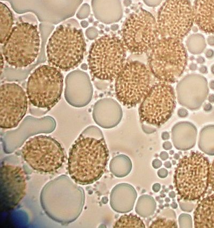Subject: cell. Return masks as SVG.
<instances>
[{"mask_svg":"<svg viewBox=\"0 0 214 228\" xmlns=\"http://www.w3.org/2000/svg\"><path fill=\"white\" fill-rule=\"evenodd\" d=\"M109 150L104 138L80 135L71 147L68 172L76 183L86 185L103 175L109 160Z\"/></svg>","mask_w":214,"mask_h":228,"instance_id":"obj_1","label":"cell"},{"mask_svg":"<svg viewBox=\"0 0 214 228\" xmlns=\"http://www.w3.org/2000/svg\"><path fill=\"white\" fill-rule=\"evenodd\" d=\"M86 49L82 30L71 25H59L49 38L46 46L48 64L67 72L82 63Z\"/></svg>","mask_w":214,"mask_h":228,"instance_id":"obj_2","label":"cell"},{"mask_svg":"<svg viewBox=\"0 0 214 228\" xmlns=\"http://www.w3.org/2000/svg\"><path fill=\"white\" fill-rule=\"evenodd\" d=\"M126 49L123 41L114 35H105L96 40L88 56L91 74L103 81L116 79L126 64Z\"/></svg>","mask_w":214,"mask_h":228,"instance_id":"obj_3","label":"cell"},{"mask_svg":"<svg viewBox=\"0 0 214 228\" xmlns=\"http://www.w3.org/2000/svg\"><path fill=\"white\" fill-rule=\"evenodd\" d=\"M210 163L200 152H192L181 159L176 169L174 183L181 199H200L206 194L209 184Z\"/></svg>","mask_w":214,"mask_h":228,"instance_id":"obj_4","label":"cell"},{"mask_svg":"<svg viewBox=\"0 0 214 228\" xmlns=\"http://www.w3.org/2000/svg\"><path fill=\"white\" fill-rule=\"evenodd\" d=\"M188 55L180 40L162 38L150 50L148 63L149 70L160 81L175 82L183 74Z\"/></svg>","mask_w":214,"mask_h":228,"instance_id":"obj_5","label":"cell"},{"mask_svg":"<svg viewBox=\"0 0 214 228\" xmlns=\"http://www.w3.org/2000/svg\"><path fill=\"white\" fill-rule=\"evenodd\" d=\"M40 41L36 25L27 22L18 23L3 44L2 53L5 61L16 69L28 67L38 58Z\"/></svg>","mask_w":214,"mask_h":228,"instance_id":"obj_6","label":"cell"},{"mask_svg":"<svg viewBox=\"0 0 214 228\" xmlns=\"http://www.w3.org/2000/svg\"><path fill=\"white\" fill-rule=\"evenodd\" d=\"M63 84L60 70L50 65H41L31 73L27 82L28 100L35 107L49 110L61 100Z\"/></svg>","mask_w":214,"mask_h":228,"instance_id":"obj_7","label":"cell"},{"mask_svg":"<svg viewBox=\"0 0 214 228\" xmlns=\"http://www.w3.org/2000/svg\"><path fill=\"white\" fill-rule=\"evenodd\" d=\"M24 160L37 172H56L65 162L67 155L62 145L52 137L38 135L28 139L21 150Z\"/></svg>","mask_w":214,"mask_h":228,"instance_id":"obj_8","label":"cell"},{"mask_svg":"<svg viewBox=\"0 0 214 228\" xmlns=\"http://www.w3.org/2000/svg\"><path fill=\"white\" fill-rule=\"evenodd\" d=\"M159 35L155 17L144 9L130 14L122 28V41L125 47L137 55L150 50L157 42Z\"/></svg>","mask_w":214,"mask_h":228,"instance_id":"obj_9","label":"cell"},{"mask_svg":"<svg viewBox=\"0 0 214 228\" xmlns=\"http://www.w3.org/2000/svg\"><path fill=\"white\" fill-rule=\"evenodd\" d=\"M150 81V71L145 64L138 61L127 62L116 78V97L127 107L137 105L148 93Z\"/></svg>","mask_w":214,"mask_h":228,"instance_id":"obj_10","label":"cell"},{"mask_svg":"<svg viewBox=\"0 0 214 228\" xmlns=\"http://www.w3.org/2000/svg\"><path fill=\"white\" fill-rule=\"evenodd\" d=\"M194 22L189 0H166L158 12L157 24L162 38L183 39L191 31Z\"/></svg>","mask_w":214,"mask_h":228,"instance_id":"obj_11","label":"cell"},{"mask_svg":"<svg viewBox=\"0 0 214 228\" xmlns=\"http://www.w3.org/2000/svg\"><path fill=\"white\" fill-rule=\"evenodd\" d=\"M176 105L174 88L160 82L149 89L141 101L139 114L141 123L160 127L172 116Z\"/></svg>","mask_w":214,"mask_h":228,"instance_id":"obj_12","label":"cell"},{"mask_svg":"<svg viewBox=\"0 0 214 228\" xmlns=\"http://www.w3.org/2000/svg\"><path fill=\"white\" fill-rule=\"evenodd\" d=\"M28 108V97L16 83H5L0 88V127L3 129L17 127Z\"/></svg>","mask_w":214,"mask_h":228,"instance_id":"obj_13","label":"cell"},{"mask_svg":"<svg viewBox=\"0 0 214 228\" xmlns=\"http://www.w3.org/2000/svg\"><path fill=\"white\" fill-rule=\"evenodd\" d=\"M0 181L1 209L12 210L26 195L25 172L20 166L4 165L1 167Z\"/></svg>","mask_w":214,"mask_h":228,"instance_id":"obj_14","label":"cell"},{"mask_svg":"<svg viewBox=\"0 0 214 228\" xmlns=\"http://www.w3.org/2000/svg\"><path fill=\"white\" fill-rule=\"evenodd\" d=\"M178 103L192 111L200 109L209 94L208 84L204 76L192 73L185 76L176 86Z\"/></svg>","mask_w":214,"mask_h":228,"instance_id":"obj_15","label":"cell"},{"mask_svg":"<svg viewBox=\"0 0 214 228\" xmlns=\"http://www.w3.org/2000/svg\"><path fill=\"white\" fill-rule=\"evenodd\" d=\"M197 136V128L189 121L177 123L171 129L173 144L179 150L187 151L194 147Z\"/></svg>","mask_w":214,"mask_h":228,"instance_id":"obj_16","label":"cell"},{"mask_svg":"<svg viewBox=\"0 0 214 228\" xmlns=\"http://www.w3.org/2000/svg\"><path fill=\"white\" fill-rule=\"evenodd\" d=\"M137 193L129 184H119L116 186L111 195V205L116 211L127 213L133 209Z\"/></svg>","mask_w":214,"mask_h":228,"instance_id":"obj_17","label":"cell"},{"mask_svg":"<svg viewBox=\"0 0 214 228\" xmlns=\"http://www.w3.org/2000/svg\"><path fill=\"white\" fill-rule=\"evenodd\" d=\"M193 14L195 24L201 31L214 34V0H195Z\"/></svg>","mask_w":214,"mask_h":228,"instance_id":"obj_18","label":"cell"},{"mask_svg":"<svg viewBox=\"0 0 214 228\" xmlns=\"http://www.w3.org/2000/svg\"><path fill=\"white\" fill-rule=\"evenodd\" d=\"M196 228H214V195L203 198L194 213Z\"/></svg>","mask_w":214,"mask_h":228,"instance_id":"obj_19","label":"cell"},{"mask_svg":"<svg viewBox=\"0 0 214 228\" xmlns=\"http://www.w3.org/2000/svg\"><path fill=\"white\" fill-rule=\"evenodd\" d=\"M14 17L12 11L4 3H0V42L3 45L13 29Z\"/></svg>","mask_w":214,"mask_h":228,"instance_id":"obj_20","label":"cell"},{"mask_svg":"<svg viewBox=\"0 0 214 228\" xmlns=\"http://www.w3.org/2000/svg\"><path fill=\"white\" fill-rule=\"evenodd\" d=\"M198 146L203 152L214 156V125L206 126L200 131Z\"/></svg>","mask_w":214,"mask_h":228,"instance_id":"obj_21","label":"cell"},{"mask_svg":"<svg viewBox=\"0 0 214 228\" xmlns=\"http://www.w3.org/2000/svg\"><path fill=\"white\" fill-rule=\"evenodd\" d=\"M132 168L131 159L127 156L119 155L114 158L110 164V169L115 175L123 177L130 174Z\"/></svg>","mask_w":214,"mask_h":228,"instance_id":"obj_22","label":"cell"},{"mask_svg":"<svg viewBox=\"0 0 214 228\" xmlns=\"http://www.w3.org/2000/svg\"><path fill=\"white\" fill-rule=\"evenodd\" d=\"M156 203L154 198L149 195L141 196L135 206V212L141 217H149L155 213Z\"/></svg>","mask_w":214,"mask_h":228,"instance_id":"obj_23","label":"cell"},{"mask_svg":"<svg viewBox=\"0 0 214 228\" xmlns=\"http://www.w3.org/2000/svg\"><path fill=\"white\" fill-rule=\"evenodd\" d=\"M186 47L189 52L193 55H199L206 49V41L202 34L196 33L192 34L187 38Z\"/></svg>","mask_w":214,"mask_h":228,"instance_id":"obj_24","label":"cell"},{"mask_svg":"<svg viewBox=\"0 0 214 228\" xmlns=\"http://www.w3.org/2000/svg\"><path fill=\"white\" fill-rule=\"evenodd\" d=\"M113 228H145L143 221L140 217L132 214L124 215L117 220Z\"/></svg>","mask_w":214,"mask_h":228,"instance_id":"obj_25","label":"cell"},{"mask_svg":"<svg viewBox=\"0 0 214 228\" xmlns=\"http://www.w3.org/2000/svg\"><path fill=\"white\" fill-rule=\"evenodd\" d=\"M151 228H177L176 220L158 216L149 226Z\"/></svg>","mask_w":214,"mask_h":228,"instance_id":"obj_26","label":"cell"},{"mask_svg":"<svg viewBox=\"0 0 214 228\" xmlns=\"http://www.w3.org/2000/svg\"><path fill=\"white\" fill-rule=\"evenodd\" d=\"M178 222L180 228H192L193 223L191 216L188 214H180L178 218Z\"/></svg>","mask_w":214,"mask_h":228,"instance_id":"obj_27","label":"cell"},{"mask_svg":"<svg viewBox=\"0 0 214 228\" xmlns=\"http://www.w3.org/2000/svg\"><path fill=\"white\" fill-rule=\"evenodd\" d=\"M178 203L180 206V208L183 211L186 212H191L194 208L195 203L193 202L194 201H189L184 200L181 198L178 199Z\"/></svg>","mask_w":214,"mask_h":228,"instance_id":"obj_28","label":"cell"},{"mask_svg":"<svg viewBox=\"0 0 214 228\" xmlns=\"http://www.w3.org/2000/svg\"><path fill=\"white\" fill-rule=\"evenodd\" d=\"M159 216L166 217L169 219L176 220V214L174 211L169 209H164L160 213Z\"/></svg>","mask_w":214,"mask_h":228,"instance_id":"obj_29","label":"cell"},{"mask_svg":"<svg viewBox=\"0 0 214 228\" xmlns=\"http://www.w3.org/2000/svg\"><path fill=\"white\" fill-rule=\"evenodd\" d=\"M209 184H210L211 189L214 192V160L210 167Z\"/></svg>","mask_w":214,"mask_h":228,"instance_id":"obj_30","label":"cell"},{"mask_svg":"<svg viewBox=\"0 0 214 228\" xmlns=\"http://www.w3.org/2000/svg\"><path fill=\"white\" fill-rule=\"evenodd\" d=\"M142 129L144 132L147 134L154 133L156 131V129L153 126L148 124L145 125L144 123L142 125Z\"/></svg>","mask_w":214,"mask_h":228,"instance_id":"obj_31","label":"cell"},{"mask_svg":"<svg viewBox=\"0 0 214 228\" xmlns=\"http://www.w3.org/2000/svg\"><path fill=\"white\" fill-rule=\"evenodd\" d=\"M143 1L149 7H156L162 3L163 0H143Z\"/></svg>","mask_w":214,"mask_h":228,"instance_id":"obj_32","label":"cell"},{"mask_svg":"<svg viewBox=\"0 0 214 228\" xmlns=\"http://www.w3.org/2000/svg\"><path fill=\"white\" fill-rule=\"evenodd\" d=\"M177 114L178 115L180 118H184L187 117V115H189V112L185 108H181L178 109Z\"/></svg>","mask_w":214,"mask_h":228,"instance_id":"obj_33","label":"cell"},{"mask_svg":"<svg viewBox=\"0 0 214 228\" xmlns=\"http://www.w3.org/2000/svg\"><path fill=\"white\" fill-rule=\"evenodd\" d=\"M158 175L160 178H166L168 175V171L165 168H161L158 170Z\"/></svg>","mask_w":214,"mask_h":228,"instance_id":"obj_34","label":"cell"},{"mask_svg":"<svg viewBox=\"0 0 214 228\" xmlns=\"http://www.w3.org/2000/svg\"><path fill=\"white\" fill-rule=\"evenodd\" d=\"M162 165V162L158 159H155L152 162V166L154 168L158 169L161 167Z\"/></svg>","mask_w":214,"mask_h":228,"instance_id":"obj_35","label":"cell"},{"mask_svg":"<svg viewBox=\"0 0 214 228\" xmlns=\"http://www.w3.org/2000/svg\"><path fill=\"white\" fill-rule=\"evenodd\" d=\"M205 56L207 58H212L214 56V50L210 49H209L208 50H206L205 52Z\"/></svg>","mask_w":214,"mask_h":228,"instance_id":"obj_36","label":"cell"},{"mask_svg":"<svg viewBox=\"0 0 214 228\" xmlns=\"http://www.w3.org/2000/svg\"><path fill=\"white\" fill-rule=\"evenodd\" d=\"M163 147L164 149L166 150H171L172 147V144L171 143V142H169V141L164 142L163 143Z\"/></svg>","mask_w":214,"mask_h":228,"instance_id":"obj_37","label":"cell"},{"mask_svg":"<svg viewBox=\"0 0 214 228\" xmlns=\"http://www.w3.org/2000/svg\"><path fill=\"white\" fill-rule=\"evenodd\" d=\"M160 157L162 160H166V159H168L169 158V155L168 153L166 151H162V152H160Z\"/></svg>","mask_w":214,"mask_h":228,"instance_id":"obj_38","label":"cell"},{"mask_svg":"<svg viewBox=\"0 0 214 228\" xmlns=\"http://www.w3.org/2000/svg\"><path fill=\"white\" fill-rule=\"evenodd\" d=\"M4 58L3 55V53L1 52V74H2L3 71V69L4 66Z\"/></svg>","mask_w":214,"mask_h":228,"instance_id":"obj_39","label":"cell"},{"mask_svg":"<svg viewBox=\"0 0 214 228\" xmlns=\"http://www.w3.org/2000/svg\"><path fill=\"white\" fill-rule=\"evenodd\" d=\"M199 71L201 73L205 74L208 73V69L205 65H202L200 67Z\"/></svg>","mask_w":214,"mask_h":228,"instance_id":"obj_40","label":"cell"},{"mask_svg":"<svg viewBox=\"0 0 214 228\" xmlns=\"http://www.w3.org/2000/svg\"><path fill=\"white\" fill-rule=\"evenodd\" d=\"M162 139L164 141H166L170 139V133L168 131H164L162 133Z\"/></svg>","mask_w":214,"mask_h":228,"instance_id":"obj_41","label":"cell"},{"mask_svg":"<svg viewBox=\"0 0 214 228\" xmlns=\"http://www.w3.org/2000/svg\"><path fill=\"white\" fill-rule=\"evenodd\" d=\"M207 42L210 46H214V36L210 35L207 38Z\"/></svg>","mask_w":214,"mask_h":228,"instance_id":"obj_42","label":"cell"},{"mask_svg":"<svg viewBox=\"0 0 214 228\" xmlns=\"http://www.w3.org/2000/svg\"><path fill=\"white\" fill-rule=\"evenodd\" d=\"M153 190L155 192H158L160 189V184L155 183L153 185L152 187Z\"/></svg>","mask_w":214,"mask_h":228,"instance_id":"obj_43","label":"cell"},{"mask_svg":"<svg viewBox=\"0 0 214 228\" xmlns=\"http://www.w3.org/2000/svg\"><path fill=\"white\" fill-rule=\"evenodd\" d=\"M212 105H211V104L210 103H207L204 106H203V109L206 112L210 111L212 109Z\"/></svg>","mask_w":214,"mask_h":228,"instance_id":"obj_44","label":"cell"},{"mask_svg":"<svg viewBox=\"0 0 214 228\" xmlns=\"http://www.w3.org/2000/svg\"><path fill=\"white\" fill-rule=\"evenodd\" d=\"M196 61L198 64H203L205 62V59L202 56H198L196 59Z\"/></svg>","mask_w":214,"mask_h":228,"instance_id":"obj_45","label":"cell"},{"mask_svg":"<svg viewBox=\"0 0 214 228\" xmlns=\"http://www.w3.org/2000/svg\"><path fill=\"white\" fill-rule=\"evenodd\" d=\"M189 69L192 71H196L197 69V65L194 63H192L189 65Z\"/></svg>","mask_w":214,"mask_h":228,"instance_id":"obj_46","label":"cell"},{"mask_svg":"<svg viewBox=\"0 0 214 228\" xmlns=\"http://www.w3.org/2000/svg\"><path fill=\"white\" fill-rule=\"evenodd\" d=\"M208 99L209 102L210 103H214V94H211L209 95Z\"/></svg>","mask_w":214,"mask_h":228,"instance_id":"obj_47","label":"cell"},{"mask_svg":"<svg viewBox=\"0 0 214 228\" xmlns=\"http://www.w3.org/2000/svg\"><path fill=\"white\" fill-rule=\"evenodd\" d=\"M132 3V1L131 0H124V4L125 6H130Z\"/></svg>","mask_w":214,"mask_h":228,"instance_id":"obj_48","label":"cell"},{"mask_svg":"<svg viewBox=\"0 0 214 228\" xmlns=\"http://www.w3.org/2000/svg\"><path fill=\"white\" fill-rule=\"evenodd\" d=\"M164 166L166 167V168H170L171 167V164L170 162H166L164 164Z\"/></svg>","mask_w":214,"mask_h":228,"instance_id":"obj_49","label":"cell"},{"mask_svg":"<svg viewBox=\"0 0 214 228\" xmlns=\"http://www.w3.org/2000/svg\"><path fill=\"white\" fill-rule=\"evenodd\" d=\"M209 84V87L212 90H214V80H211Z\"/></svg>","mask_w":214,"mask_h":228,"instance_id":"obj_50","label":"cell"},{"mask_svg":"<svg viewBox=\"0 0 214 228\" xmlns=\"http://www.w3.org/2000/svg\"><path fill=\"white\" fill-rule=\"evenodd\" d=\"M119 28V26L118 25H113L111 26V30L113 31H116V30H118Z\"/></svg>","mask_w":214,"mask_h":228,"instance_id":"obj_51","label":"cell"},{"mask_svg":"<svg viewBox=\"0 0 214 228\" xmlns=\"http://www.w3.org/2000/svg\"><path fill=\"white\" fill-rule=\"evenodd\" d=\"M169 197L171 198H174L176 197V193L174 191L170 192L169 194Z\"/></svg>","mask_w":214,"mask_h":228,"instance_id":"obj_52","label":"cell"},{"mask_svg":"<svg viewBox=\"0 0 214 228\" xmlns=\"http://www.w3.org/2000/svg\"><path fill=\"white\" fill-rule=\"evenodd\" d=\"M171 207H172V209H177L178 207L177 204V203H176V202H173V203L171 204Z\"/></svg>","mask_w":214,"mask_h":228,"instance_id":"obj_53","label":"cell"},{"mask_svg":"<svg viewBox=\"0 0 214 228\" xmlns=\"http://www.w3.org/2000/svg\"><path fill=\"white\" fill-rule=\"evenodd\" d=\"M174 158H175V159H177V160H178V159L180 158V156H179V155L178 154H177V153H176L175 155H174Z\"/></svg>","mask_w":214,"mask_h":228,"instance_id":"obj_54","label":"cell"},{"mask_svg":"<svg viewBox=\"0 0 214 228\" xmlns=\"http://www.w3.org/2000/svg\"><path fill=\"white\" fill-rule=\"evenodd\" d=\"M210 70H211V73L214 75V64L211 66Z\"/></svg>","mask_w":214,"mask_h":228,"instance_id":"obj_55","label":"cell"},{"mask_svg":"<svg viewBox=\"0 0 214 228\" xmlns=\"http://www.w3.org/2000/svg\"><path fill=\"white\" fill-rule=\"evenodd\" d=\"M197 30H198V29H197V27H194L193 28V31L194 32H197Z\"/></svg>","mask_w":214,"mask_h":228,"instance_id":"obj_56","label":"cell"},{"mask_svg":"<svg viewBox=\"0 0 214 228\" xmlns=\"http://www.w3.org/2000/svg\"><path fill=\"white\" fill-rule=\"evenodd\" d=\"M165 201H166V203H169L170 201V199L168 198H166V199H165Z\"/></svg>","mask_w":214,"mask_h":228,"instance_id":"obj_57","label":"cell"},{"mask_svg":"<svg viewBox=\"0 0 214 228\" xmlns=\"http://www.w3.org/2000/svg\"><path fill=\"white\" fill-rule=\"evenodd\" d=\"M174 150H171V151H170V154H171V155H172V154H174Z\"/></svg>","mask_w":214,"mask_h":228,"instance_id":"obj_58","label":"cell"},{"mask_svg":"<svg viewBox=\"0 0 214 228\" xmlns=\"http://www.w3.org/2000/svg\"><path fill=\"white\" fill-rule=\"evenodd\" d=\"M163 207H164V206H163V205H160V206H159V207H160V209H163Z\"/></svg>","mask_w":214,"mask_h":228,"instance_id":"obj_59","label":"cell"},{"mask_svg":"<svg viewBox=\"0 0 214 228\" xmlns=\"http://www.w3.org/2000/svg\"><path fill=\"white\" fill-rule=\"evenodd\" d=\"M163 200H160V201L159 200V203H163Z\"/></svg>","mask_w":214,"mask_h":228,"instance_id":"obj_60","label":"cell"},{"mask_svg":"<svg viewBox=\"0 0 214 228\" xmlns=\"http://www.w3.org/2000/svg\"><path fill=\"white\" fill-rule=\"evenodd\" d=\"M172 162H173V164H176V162H175V161H172Z\"/></svg>","mask_w":214,"mask_h":228,"instance_id":"obj_61","label":"cell"},{"mask_svg":"<svg viewBox=\"0 0 214 228\" xmlns=\"http://www.w3.org/2000/svg\"><path fill=\"white\" fill-rule=\"evenodd\" d=\"M165 206H166V207H167V206H169V204L168 205V204H166V205H165Z\"/></svg>","mask_w":214,"mask_h":228,"instance_id":"obj_62","label":"cell"}]
</instances>
